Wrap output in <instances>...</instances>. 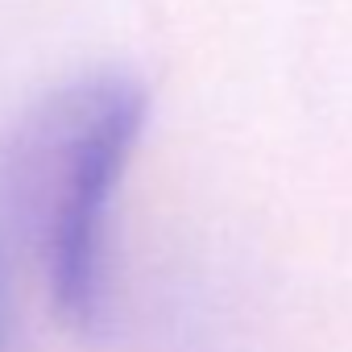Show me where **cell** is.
I'll return each instance as SVG.
<instances>
[{
  "label": "cell",
  "mask_w": 352,
  "mask_h": 352,
  "mask_svg": "<svg viewBox=\"0 0 352 352\" xmlns=\"http://www.w3.org/2000/svg\"><path fill=\"white\" fill-rule=\"evenodd\" d=\"M145 129V91L100 75L50 100L13 141L0 208L30 212L46 294L75 336H100L112 315V199Z\"/></svg>",
  "instance_id": "obj_1"
},
{
  "label": "cell",
  "mask_w": 352,
  "mask_h": 352,
  "mask_svg": "<svg viewBox=\"0 0 352 352\" xmlns=\"http://www.w3.org/2000/svg\"><path fill=\"white\" fill-rule=\"evenodd\" d=\"M0 352H9V216L0 212Z\"/></svg>",
  "instance_id": "obj_2"
}]
</instances>
